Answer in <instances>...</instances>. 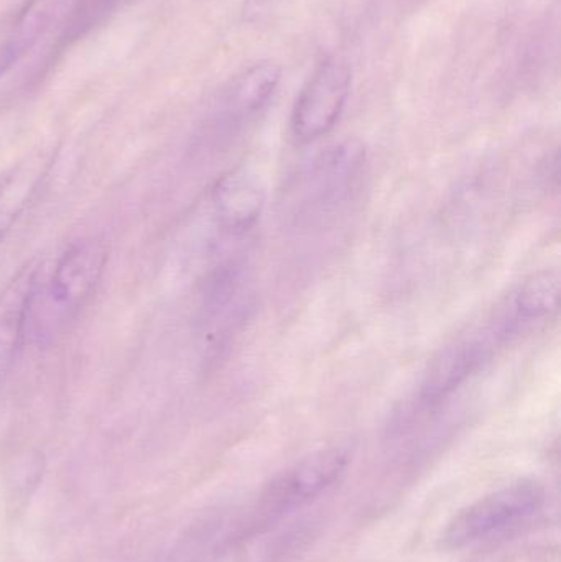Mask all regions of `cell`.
I'll list each match as a JSON object with an SVG mask.
<instances>
[{
	"label": "cell",
	"instance_id": "cell-11",
	"mask_svg": "<svg viewBox=\"0 0 561 562\" xmlns=\"http://www.w3.org/2000/svg\"><path fill=\"white\" fill-rule=\"evenodd\" d=\"M52 165V154H35L0 175V244L38 193Z\"/></svg>",
	"mask_w": 561,
	"mask_h": 562
},
{
	"label": "cell",
	"instance_id": "cell-14",
	"mask_svg": "<svg viewBox=\"0 0 561 562\" xmlns=\"http://www.w3.org/2000/svg\"><path fill=\"white\" fill-rule=\"evenodd\" d=\"M283 0H244L243 15L247 22H257L277 9Z\"/></svg>",
	"mask_w": 561,
	"mask_h": 562
},
{
	"label": "cell",
	"instance_id": "cell-1",
	"mask_svg": "<svg viewBox=\"0 0 561 562\" xmlns=\"http://www.w3.org/2000/svg\"><path fill=\"white\" fill-rule=\"evenodd\" d=\"M108 263V247L98 237L78 240L63 252L48 281L33 291L29 330L48 344L78 316L98 286Z\"/></svg>",
	"mask_w": 561,
	"mask_h": 562
},
{
	"label": "cell",
	"instance_id": "cell-4",
	"mask_svg": "<svg viewBox=\"0 0 561 562\" xmlns=\"http://www.w3.org/2000/svg\"><path fill=\"white\" fill-rule=\"evenodd\" d=\"M546 497V488L534 479L504 485L458 512L445 528L441 544L447 550H461L493 537L536 515Z\"/></svg>",
	"mask_w": 561,
	"mask_h": 562
},
{
	"label": "cell",
	"instance_id": "cell-3",
	"mask_svg": "<svg viewBox=\"0 0 561 562\" xmlns=\"http://www.w3.org/2000/svg\"><path fill=\"white\" fill-rule=\"evenodd\" d=\"M514 339L506 321L494 311L486 323L448 344L431 360L420 389V403L425 408H437L455 392L467 385L496 356L501 347Z\"/></svg>",
	"mask_w": 561,
	"mask_h": 562
},
{
	"label": "cell",
	"instance_id": "cell-8",
	"mask_svg": "<svg viewBox=\"0 0 561 562\" xmlns=\"http://www.w3.org/2000/svg\"><path fill=\"white\" fill-rule=\"evenodd\" d=\"M214 214L226 233L243 236L256 227L266 210L267 191L259 175L247 168H234L214 184Z\"/></svg>",
	"mask_w": 561,
	"mask_h": 562
},
{
	"label": "cell",
	"instance_id": "cell-12",
	"mask_svg": "<svg viewBox=\"0 0 561 562\" xmlns=\"http://www.w3.org/2000/svg\"><path fill=\"white\" fill-rule=\"evenodd\" d=\"M560 296L559 270H540L523 281L507 296L517 319L526 329L547 319L557 310Z\"/></svg>",
	"mask_w": 561,
	"mask_h": 562
},
{
	"label": "cell",
	"instance_id": "cell-5",
	"mask_svg": "<svg viewBox=\"0 0 561 562\" xmlns=\"http://www.w3.org/2000/svg\"><path fill=\"white\" fill-rule=\"evenodd\" d=\"M348 465L349 452L343 448L323 449L302 459L267 485L257 504V518L269 524L305 507L332 488Z\"/></svg>",
	"mask_w": 561,
	"mask_h": 562
},
{
	"label": "cell",
	"instance_id": "cell-9",
	"mask_svg": "<svg viewBox=\"0 0 561 562\" xmlns=\"http://www.w3.org/2000/svg\"><path fill=\"white\" fill-rule=\"evenodd\" d=\"M38 277V267L29 263L0 293V383L12 369L20 344L29 333L30 303Z\"/></svg>",
	"mask_w": 561,
	"mask_h": 562
},
{
	"label": "cell",
	"instance_id": "cell-13",
	"mask_svg": "<svg viewBox=\"0 0 561 562\" xmlns=\"http://www.w3.org/2000/svg\"><path fill=\"white\" fill-rule=\"evenodd\" d=\"M119 2L121 0H79L78 5L72 7V16L63 38L68 43L81 38L92 26L104 20Z\"/></svg>",
	"mask_w": 561,
	"mask_h": 562
},
{
	"label": "cell",
	"instance_id": "cell-2",
	"mask_svg": "<svg viewBox=\"0 0 561 562\" xmlns=\"http://www.w3.org/2000/svg\"><path fill=\"white\" fill-rule=\"evenodd\" d=\"M368 150L346 138L316 155L287 187L283 206L295 223H322L355 198L364 177Z\"/></svg>",
	"mask_w": 561,
	"mask_h": 562
},
{
	"label": "cell",
	"instance_id": "cell-7",
	"mask_svg": "<svg viewBox=\"0 0 561 562\" xmlns=\"http://www.w3.org/2000/svg\"><path fill=\"white\" fill-rule=\"evenodd\" d=\"M282 79L276 63H257L237 76L217 102L210 121L213 137H231L249 124L272 101Z\"/></svg>",
	"mask_w": 561,
	"mask_h": 562
},
{
	"label": "cell",
	"instance_id": "cell-10",
	"mask_svg": "<svg viewBox=\"0 0 561 562\" xmlns=\"http://www.w3.org/2000/svg\"><path fill=\"white\" fill-rule=\"evenodd\" d=\"M76 0H26L0 46V78L12 71L43 36L72 10Z\"/></svg>",
	"mask_w": 561,
	"mask_h": 562
},
{
	"label": "cell",
	"instance_id": "cell-6",
	"mask_svg": "<svg viewBox=\"0 0 561 562\" xmlns=\"http://www.w3.org/2000/svg\"><path fill=\"white\" fill-rule=\"evenodd\" d=\"M351 85V66L346 59L341 56L323 59L296 95L290 119L293 137L310 144L329 134L345 112Z\"/></svg>",
	"mask_w": 561,
	"mask_h": 562
}]
</instances>
